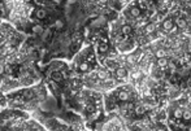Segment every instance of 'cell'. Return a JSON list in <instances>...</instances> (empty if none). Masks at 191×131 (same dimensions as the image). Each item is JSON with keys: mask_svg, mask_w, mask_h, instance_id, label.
<instances>
[{"mask_svg": "<svg viewBox=\"0 0 191 131\" xmlns=\"http://www.w3.org/2000/svg\"><path fill=\"white\" fill-rule=\"evenodd\" d=\"M174 23H176L177 29H186L187 28V21H186V18H183V17H178V18H176Z\"/></svg>", "mask_w": 191, "mask_h": 131, "instance_id": "6da1fadb", "label": "cell"}, {"mask_svg": "<svg viewBox=\"0 0 191 131\" xmlns=\"http://www.w3.org/2000/svg\"><path fill=\"white\" fill-rule=\"evenodd\" d=\"M173 26H174V22H173L172 18H165L163 21V29L165 31H170L173 29Z\"/></svg>", "mask_w": 191, "mask_h": 131, "instance_id": "7a4b0ae2", "label": "cell"}, {"mask_svg": "<svg viewBox=\"0 0 191 131\" xmlns=\"http://www.w3.org/2000/svg\"><path fill=\"white\" fill-rule=\"evenodd\" d=\"M115 72H116V77L118 78V79H124V78L127 75V70L124 66L122 68H117Z\"/></svg>", "mask_w": 191, "mask_h": 131, "instance_id": "3957f363", "label": "cell"}, {"mask_svg": "<svg viewBox=\"0 0 191 131\" xmlns=\"http://www.w3.org/2000/svg\"><path fill=\"white\" fill-rule=\"evenodd\" d=\"M96 77L99 78L100 81H107L108 78H109V73H108V70H104V69H100V70L96 73Z\"/></svg>", "mask_w": 191, "mask_h": 131, "instance_id": "277c9868", "label": "cell"}, {"mask_svg": "<svg viewBox=\"0 0 191 131\" xmlns=\"http://www.w3.org/2000/svg\"><path fill=\"white\" fill-rule=\"evenodd\" d=\"M155 31H156V25H155V23L150 22V23H147V25L144 26V33H146V34H148V35L153 34Z\"/></svg>", "mask_w": 191, "mask_h": 131, "instance_id": "5b68a950", "label": "cell"}, {"mask_svg": "<svg viewBox=\"0 0 191 131\" xmlns=\"http://www.w3.org/2000/svg\"><path fill=\"white\" fill-rule=\"evenodd\" d=\"M182 114H183V109H182L181 107H176L174 109H173V117L179 119L182 118Z\"/></svg>", "mask_w": 191, "mask_h": 131, "instance_id": "8992f818", "label": "cell"}, {"mask_svg": "<svg viewBox=\"0 0 191 131\" xmlns=\"http://www.w3.org/2000/svg\"><path fill=\"white\" fill-rule=\"evenodd\" d=\"M118 99L121 101H129L130 100V93L127 91H120L118 92Z\"/></svg>", "mask_w": 191, "mask_h": 131, "instance_id": "52a82bcc", "label": "cell"}, {"mask_svg": "<svg viewBox=\"0 0 191 131\" xmlns=\"http://www.w3.org/2000/svg\"><path fill=\"white\" fill-rule=\"evenodd\" d=\"M155 56L157 57V58H164V57H167V51H165V48H159V49H156Z\"/></svg>", "mask_w": 191, "mask_h": 131, "instance_id": "ba28073f", "label": "cell"}, {"mask_svg": "<svg viewBox=\"0 0 191 131\" xmlns=\"http://www.w3.org/2000/svg\"><path fill=\"white\" fill-rule=\"evenodd\" d=\"M141 13L142 12L139 11V8H138V7H133L132 9H130V16L134 17V18H138V17L141 16Z\"/></svg>", "mask_w": 191, "mask_h": 131, "instance_id": "9c48e42d", "label": "cell"}, {"mask_svg": "<svg viewBox=\"0 0 191 131\" xmlns=\"http://www.w3.org/2000/svg\"><path fill=\"white\" fill-rule=\"evenodd\" d=\"M132 31H133V29L130 25H124L122 28H121V34H124V35H129Z\"/></svg>", "mask_w": 191, "mask_h": 131, "instance_id": "30bf717a", "label": "cell"}, {"mask_svg": "<svg viewBox=\"0 0 191 131\" xmlns=\"http://www.w3.org/2000/svg\"><path fill=\"white\" fill-rule=\"evenodd\" d=\"M167 65H168V58H167V57L159 58V60H157V66H159L160 69H165Z\"/></svg>", "mask_w": 191, "mask_h": 131, "instance_id": "8fae6325", "label": "cell"}, {"mask_svg": "<svg viewBox=\"0 0 191 131\" xmlns=\"http://www.w3.org/2000/svg\"><path fill=\"white\" fill-rule=\"evenodd\" d=\"M144 113H146V108L142 105V104H139V105L135 107V114L142 116V114H144Z\"/></svg>", "mask_w": 191, "mask_h": 131, "instance_id": "7c38bea8", "label": "cell"}, {"mask_svg": "<svg viewBox=\"0 0 191 131\" xmlns=\"http://www.w3.org/2000/svg\"><path fill=\"white\" fill-rule=\"evenodd\" d=\"M78 69H80V72L86 73V72H87L89 69H90V65H89L87 63H81V64H80V68H78Z\"/></svg>", "mask_w": 191, "mask_h": 131, "instance_id": "4fadbf2b", "label": "cell"}, {"mask_svg": "<svg viewBox=\"0 0 191 131\" xmlns=\"http://www.w3.org/2000/svg\"><path fill=\"white\" fill-rule=\"evenodd\" d=\"M182 118H183L185 121H190V118H191V114H190V109H188V107L183 110V114H182Z\"/></svg>", "mask_w": 191, "mask_h": 131, "instance_id": "5bb4252c", "label": "cell"}, {"mask_svg": "<svg viewBox=\"0 0 191 131\" xmlns=\"http://www.w3.org/2000/svg\"><path fill=\"white\" fill-rule=\"evenodd\" d=\"M107 68L109 69V70H116V69H117L113 60H107Z\"/></svg>", "mask_w": 191, "mask_h": 131, "instance_id": "9a60e30c", "label": "cell"}, {"mask_svg": "<svg viewBox=\"0 0 191 131\" xmlns=\"http://www.w3.org/2000/svg\"><path fill=\"white\" fill-rule=\"evenodd\" d=\"M42 34H43V35H42L43 40H48V39L51 38V35H52V31H51V30H44Z\"/></svg>", "mask_w": 191, "mask_h": 131, "instance_id": "2e32d148", "label": "cell"}, {"mask_svg": "<svg viewBox=\"0 0 191 131\" xmlns=\"http://www.w3.org/2000/svg\"><path fill=\"white\" fill-rule=\"evenodd\" d=\"M47 16V12H46V9H38L37 11V17H38V18H44V17Z\"/></svg>", "mask_w": 191, "mask_h": 131, "instance_id": "e0dca14e", "label": "cell"}, {"mask_svg": "<svg viewBox=\"0 0 191 131\" xmlns=\"http://www.w3.org/2000/svg\"><path fill=\"white\" fill-rule=\"evenodd\" d=\"M138 5H139L138 8H139L141 12H142V11H146L147 8H148V3H147V2H139V3H138Z\"/></svg>", "mask_w": 191, "mask_h": 131, "instance_id": "ac0fdd59", "label": "cell"}, {"mask_svg": "<svg viewBox=\"0 0 191 131\" xmlns=\"http://www.w3.org/2000/svg\"><path fill=\"white\" fill-rule=\"evenodd\" d=\"M98 51L100 52V53H106V52L108 51V46L104 43V44H99V47H98Z\"/></svg>", "mask_w": 191, "mask_h": 131, "instance_id": "d6986e66", "label": "cell"}, {"mask_svg": "<svg viewBox=\"0 0 191 131\" xmlns=\"http://www.w3.org/2000/svg\"><path fill=\"white\" fill-rule=\"evenodd\" d=\"M33 33H35V34H42V33H43V28H42L40 25H35V26L33 28Z\"/></svg>", "mask_w": 191, "mask_h": 131, "instance_id": "ffe728a7", "label": "cell"}, {"mask_svg": "<svg viewBox=\"0 0 191 131\" xmlns=\"http://www.w3.org/2000/svg\"><path fill=\"white\" fill-rule=\"evenodd\" d=\"M55 28H56L57 30L63 29V28H64V22H63V20H56V22H55Z\"/></svg>", "mask_w": 191, "mask_h": 131, "instance_id": "44dd1931", "label": "cell"}, {"mask_svg": "<svg viewBox=\"0 0 191 131\" xmlns=\"http://www.w3.org/2000/svg\"><path fill=\"white\" fill-rule=\"evenodd\" d=\"M51 78H52V79H54V81L59 82L60 79H61V75H60L59 73H56V72H55V73H52V74H51Z\"/></svg>", "mask_w": 191, "mask_h": 131, "instance_id": "7402d4cb", "label": "cell"}, {"mask_svg": "<svg viewBox=\"0 0 191 131\" xmlns=\"http://www.w3.org/2000/svg\"><path fill=\"white\" fill-rule=\"evenodd\" d=\"M167 68H169V69H170V72H172V73H174V72H176V65L173 64V63H170V61H168V65H167Z\"/></svg>", "mask_w": 191, "mask_h": 131, "instance_id": "603a6c76", "label": "cell"}, {"mask_svg": "<svg viewBox=\"0 0 191 131\" xmlns=\"http://www.w3.org/2000/svg\"><path fill=\"white\" fill-rule=\"evenodd\" d=\"M132 77L134 78V79H138V78H141V77H142V72L137 70V72H134V73L132 74Z\"/></svg>", "mask_w": 191, "mask_h": 131, "instance_id": "cb8c5ba5", "label": "cell"}, {"mask_svg": "<svg viewBox=\"0 0 191 131\" xmlns=\"http://www.w3.org/2000/svg\"><path fill=\"white\" fill-rule=\"evenodd\" d=\"M80 39H81L80 33H74V34H73V37H72V40H73V42H78Z\"/></svg>", "mask_w": 191, "mask_h": 131, "instance_id": "d4e9b609", "label": "cell"}, {"mask_svg": "<svg viewBox=\"0 0 191 131\" xmlns=\"http://www.w3.org/2000/svg\"><path fill=\"white\" fill-rule=\"evenodd\" d=\"M4 73V65L3 64H0V75H2Z\"/></svg>", "mask_w": 191, "mask_h": 131, "instance_id": "484cf974", "label": "cell"}, {"mask_svg": "<svg viewBox=\"0 0 191 131\" xmlns=\"http://www.w3.org/2000/svg\"><path fill=\"white\" fill-rule=\"evenodd\" d=\"M156 131H167V128L165 127H157V128H156Z\"/></svg>", "mask_w": 191, "mask_h": 131, "instance_id": "4316f807", "label": "cell"}, {"mask_svg": "<svg viewBox=\"0 0 191 131\" xmlns=\"http://www.w3.org/2000/svg\"><path fill=\"white\" fill-rule=\"evenodd\" d=\"M3 87V79H0V88Z\"/></svg>", "mask_w": 191, "mask_h": 131, "instance_id": "83f0119b", "label": "cell"}, {"mask_svg": "<svg viewBox=\"0 0 191 131\" xmlns=\"http://www.w3.org/2000/svg\"><path fill=\"white\" fill-rule=\"evenodd\" d=\"M16 131H22V130H16Z\"/></svg>", "mask_w": 191, "mask_h": 131, "instance_id": "f1b7e54d", "label": "cell"}, {"mask_svg": "<svg viewBox=\"0 0 191 131\" xmlns=\"http://www.w3.org/2000/svg\"><path fill=\"white\" fill-rule=\"evenodd\" d=\"M56 131H60V130H56Z\"/></svg>", "mask_w": 191, "mask_h": 131, "instance_id": "f546056e", "label": "cell"}]
</instances>
